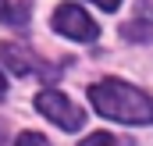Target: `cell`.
<instances>
[{
  "instance_id": "6da1fadb",
  "label": "cell",
  "mask_w": 153,
  "mask_h": 146,
  "mask_svg": "<svg viewBox=\"0 0 153 146\" xmlns=\"http://www.w3.org/2000/svg\"><path fill=\"white\" fill-rule=\"evenodd\" d=\"M89 100L103 118L121 125H153V96L121 82V78H100L89 86Z\"/></svg>"
},
{
  "instance_id": "7a4b0ae2",
  "label": "cell",
  "mask_w": 153,
  "mask_h": 146,
  "mask_svg": "<svg viewBox=\"0 0 153 146\" xmlns=\"http://www.w3.org/2000/svg\"><path fill=\"white\" fill-rule=\"evenodd\" d=\"M36 107L43 118H50L57 128H64V132H78L82 125H85V110H78L64 93H57V89H43L36 96Z\"/></svg>"
},
{
  "instance_id": "3957f363",
  "label": "cell",
  "mask_w": 153,
  "mask_h": 146,
  "mask_svg": "<svg viewBox=\"0 0 153 146\" xmlns=\"http://www.w3.org/2000/svg\"><path fill=\"white\" fill-rule=\"evenodd\" d=\"M53 29H57L61 36H68V39H78V43H93V39L100 36V25H96L78 4H61V7L53 11Z\"/></svg>"
},
{
  "instance_id": "277c9868",
  "label": "cell",
  "mask_w": 153,
  "mask_h": 146,
  "mask_svg": "<svg viewBox=\"0 0 153 146\" xmlns=\"http://www.w3.org/2000/svg\"><path fill=\"white\" fill-rule=\"evenodd\" d=\"M0 61H4L14 75H39V78H46V82H53V78L61 75V68L39 61L36 54L25 50L22 43H0Z\"/></svg>"
},
{
  "instance_id": "5b68a950",
  "label": "cell",
  "mask_w": 153,
  "mask_h": 146,
  "mask_svg": "<svg viewBox=\"0 0 153 146\" xmlns=\"http://www.w3.org/2000/svg\"><path fill=\"white\" fill-rule=\"evenodd\" d=\"M121 36L132 39V43H146V39H153V11L143 18V11H139V18H132V22H125L121 25Z\"/></svg>"
},
{
  "instance_id": "8992f818",
  "label": "cell",
  "mask_w": 153,
  "mask_h": 146,
  "mask_svg": "<svg viewBox=\"0 0 153 146\" xmlns=\"http://www.w3.org/2000/svg\"><path fill=\"white\" fill-rule=\"evenodd\" d=\"M0 22L25 25V22H29V0H22L18 7H11V0H0Z\"/></svg>"
},
{
  "instance_id": "52a82bcc",
  "label": "cell",
  "mask_w": 153,
  "mask_h": 146,
  "mask_svg": "<svg viewBox=\"0 0 153 146\" xmlns=\"http://www.w3.org/2000/svg\"><path fill=\"white\" fill-rule=\"evenodd\" d=\"M78 146H117V139L111 136V132H93L89 139H82Z\"/></svg>"
},
{
  "instance_id": "ba28073f",
  "label": "cell",
  "mask_w": 153,
  "mask_h": 146,
  "mask_svg": "<svg viewBox=\"0 0 153 146\" xmlns=\"http://www.w3.org/2000/svg\"><path fill=\"white\" fill-rule=\"evenodd\" d=\"M14 146H50V143H46V139H43L39 132H22V136H18V143H14Z\"/></svg>"
},
{
  "instance_id": "9c48e42d",
  "label": "cell",
  "mask_w": 153,
  "mask_h": 146,
  "mask_svg": "<svg viewBox=\"0 0 153 146\" xmlns=\"http://www.w3.org/2000/svg\"><path fill=\"white\" fill-rule=\"evenodd\" d=\"M93 4H100L103 11H117V7H121V0H93Z\"/></svg>"
},
{
  "instance_id": "30bf717a",
  "label": "cell",
  "mask_w": 153,
  "mask_h": 146,
  "mask_svg": "<svg viewBox=\"0 0 153 146\" xmlns=\"http://www.w3.org/2000/svg\"><path fill=\"white\" fill-rule=\"evenodd\" d=\"M7 93V82H4V72H0V96Z\"/></svg>"
}]
</instances>
